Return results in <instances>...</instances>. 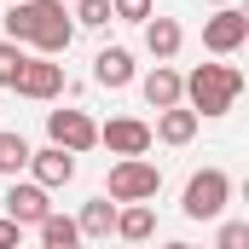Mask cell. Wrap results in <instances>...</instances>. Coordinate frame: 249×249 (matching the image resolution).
Returning <instances> with one entry per match:
<instances>
[{
  "instance_id": "6da1fadb",
  "label": "cell",
  "mask_w": 249,
  "mask_h": 249,
  "mask_svg": "<svg viewBox=\"0 0 249 249\" xmlns=\"http://www.w3.org/2000/svg\"><path fill=\"white\" fill-rule=\"evenodd\" d=\"M6 41L35 47V58H64L70 41H75V18L64 12V0H12Z\"/></svg>"
},
{
  "instance_id": "7a4b0ae2",
  "label": "cell",
  "mask_w": 249,
  "mask_h": 249,
  "mask_svg": "<svg viewBox=\"0 0 249 249\" xmlns=\"http://www.w3.org/2000/svg\"><path fill=\"white\" fill-rule=\"evenodd\" d=\"M238 93H244V70H238V64H197L186 75L180 105L203 122V116H226V110L238 105Z\"/></svg>"
},
{
  "instance_id": "3957f363",
  "label": "cell",
  "mask_w": 249,
  "mask_h": 249,
  "mask_svg": "<svg viewBox=\"0 0 249 249\" xmlns=\"http://www.w3.org/2000/svg\"><path fill=\"white\" fill-rule=\"evenodd\" d=\"M226 203H232V174L226 168H197L186 180V197H180L186 220H220Z\"/></svg>"
},
{
  "instance_id": "277c9868",
  "label": "cell",
  "mask_w": 249,
  "mask_h": 249,
  "mask_svg": "<svg viewBox=\"0 0 249 249\" xmlns=\"http://www.w3.org/2000/svg\"><path fill=\"white\" fill-rule=\"evenodd\" d=\"M157 191H162V168L151 157H122L110 168V180H105V197L110 203H151Z\"/></svg>"
},
{
  "instance_id": "5b68a950",
  "label": "cell",
  "mask_w": 249,
  "mask_h": 249,
  "mask_svg": "<svg viewBox=\"0 0 249 249\" xmlns=\"http://www.w3.org/2000/svg\"><path fill=\"white\" fill-rule=\"evenodd\" d=\"M47 139L58 151H70V157H81V151L99 145V122L87 110H47Z\"/></svg>"
},
{
  "instance_id": "8992f818",
  "label": "cell",
  "mask_w": 249,
  "mask_h": 249,
  "mask_svg": "<svg viewBox=\"0 0 249 249\" xmlns=\"http://www.w3.org/2000/svg\"><path fill=\"white\" fill-rule=\"evenodd\" d=\"M244 41H249V18L238 6H220V12L203 23V53H214V58H232Z\"/></svg>"
},
{
  "instance_id": "52a82bcc",
  "label": "cell",
  "mask_w": 249,
  "mask_h": 249,
  "mask_svg": "<svg viewBox=\"0 0 249 249\" xmlns=\"http://www.w3.org/2000/svg\"><path fill=\"white\" fill-rule=\"evenodd\" d=\"M12 93H18V99H35V105L64 99V64L35 58V53H29V64H23V75H18V87H12Z\"/></svg>"
},
{
  "instance_id": "ba28073f",
  "label": "cell",
  "mask_w": 249,
  "mask_h": 249,
  "mask_svg": "<svg viewBox=\"0 0 249 249\" xmlns=\"http://www.w3.org/2000/svg\"><path fill=\"white\" fill-rule=\"evenodd\" d=\"M47 214H53V191H41L35 180H12V186H6V220H18V226L29 232V226H41Z\"/></svg>"
},
{
  "instance_id": "9c48e42d",
  "label": "cell",
  "mask_w": 249,
  "mask_h": 249,
  "mask_svg": "<svg viewBox=\"0 0 249 249\" xmlns=\"http://www.w3.org/2000/svg\"><path fill=\"white\" fill-rule=\"evenodd\" d=\"M99 145H110V157H145L157 139H151V122H139V116H110L99 127Z\"/></svg>"
},
{
  "instance_id": "30bf717a",
  "label": "cell",
  "mask_w": 249,
  "mask_h": 249,
  "mask_svg": "<svg viewBox=\"0 0 249 249\" xmlns=\"http://www.w3.org/2000/svg\"><path fill=\"white\" fill-rule=\"evenodd\" d=\"M23 174H29L41 191H58V186H70V180H75V157H70V151H58V145L29 151V168H23Z\"/></svg>"
},
{
  "instance_id": "8fae6325",
  "label": "cell",
  "mask_w": 249,
  "mask_h": 249,
  "mask_svg": "<svg viewBox=\"0 0 249 249\" xmlns=\"http://www.w3.org/2000/svg\"><path fill=\"white\" fill-rule=\"evenodd\" d=\"M139 93H145V105H151V110H174V105H180V93H186V75H180L174 64H157V70H145Z\"/></svg>"
},
{
  "instance_id": "7c38bea8",
  "label": "cell",
  "mask_w": 249,
  "mask_h": 249,
  "mask_svg": "<svg viewBox=\"0 0 249 249\" xmlns=\"http://www.w3.org/2000/svg\"><path fill=\"white\" fill-rule=\"evenodd\" d=\"M133 75H139V64H133L127 47H105V53L93 58V81H99V87H110V93L133 87Z\"/></svg>"
},
{
  "instance_id": "4fadbf2b",
  "label": "cell",
  "mask_w": 249,
  "mask_h": 249,
  "mask_svg": "<svg viewBox=\"0 0 249 249\" xmlns=\"http://www.w3.org/2000/svg\"><path fill=\"white\" fill-rule=\"evenodd\" d=\"M139 29H145V53H151L157 64H168L180 47H186V29H180V18H162V12H157V18H145Z\"/></svg>"
},
{
  "instance_id": "5bb4252c",
  "label": "cell",
  "mask_w": 249,
  "mask_h": 249,
  "mask_svg": "<svg viewBox=\"0 0 249 249\" xmlns=\"http://www.w3.org/2000/svg\"><path fill=\"white\" fill-rule=\"evenodd\" d=\"M151 232H157V209L151 203H116V238L127 249H139Z\"/></svg>"
},
{
  "instance_id": "9a60e30c",
  "label": "cell",
  "mask_w": 249,
  "mask_h": 249,
  "mask_svg": "<svg viewBox=\"0 0 249 249\" xmlns=\"http://www.w3.org/2000/svg\"><path fill=\"white\" fill-rule=\"evenodd\" d=\"M75 232H81V238H99V244H110V238H116V203H110V197H93V203H81V214H75Z\"/></svg>"
},
{
  "instance_id": "2e32d148",
  "label": "cell",
  "mask_w": 249,
  "mask_h": 249,
  "mask_svg": "<svg viewBox=\"0 0 249 249\" xmlns=\"http://www.w3.org/2000/svg\"><path fill=\"white\" fill-rule=\"evenodd\" d=\"M151 139H162V145H191V139H197V116H191L186 105H174V110H157Z\"/></svg>"
},
{
  "instance_id": "e0dca14e",
  "label": "cell",
  "mask_w": 249,
  "mask_h": 249,
  "mask_svg": "<svg viewBox=\"0 0 249 249\" xmlns=\"http://www.w3.org/2000/svg\"><path fill=\"white\" fill-rule=\"evenodd\" d=\"M23 168H29V139L6 127V133H0V180H18Z\"/></svg>"
},
{
  "instance_id": "ac0fdd59",
  "label": "cell",
  "mask_w": 249,
  "mask_h": 249,
  "mask_svg": "<svg viewBox=\"0 0 249 249\" xmlns=\"http://www.w3.org/2000/svg\"><path fill=\"white\" fill-rule=\"evenodd\" d=\"M35 232H41V244H81L75 220H70V214H58V209H53V214H47V220H41Z\"/></svg>"
},
{
  "instance_id": "d6986e66",
  "label": "cell",
  "mask_w": 249,
  "mask_h": 249,
  "mask_svg": "<svg viewBox=\"0 0 249 249\" xmlns=\"http://www.w3.org/2000/svg\"><path fill=\"white\" fill-rule=\"evenodd\" d=\"M75 29H105V23H116L110 18V0H75Z\"/></svg>"
},
{
  "instance_id": "ffe728a7",
  "label": "cell",
  "mask_w": 249,
  "mask_h": 249,
  "mask_svg": "<svg viewBox=\"0 0 249 249\" xmlns=\"http://www.w3.org/2000/svg\"><path fill=\"white\" fill-rule=\"evenodd\" d=\"M23 64H29V53H23L18 41H0V87H18Z\"/></svg>"
},
{
  "instance_id": "44dd1931",
  "label": "cell",
  "mask_w": 249,
  "mask_h": 249,
  "mask_svg": "<svg viewBox=\"0 0 249 249\" xmlns=\"http://www.w3.org/2000/svg\"><path fill=\"white\" fill-rule=\"evenodd\" d=\"M214 249H249V220H220Z\"/></svg>"
},
{
  "instance_id": "7402d4cb",
  "label": "cell",
  "mask_w": 249,
  "mask_h": 249,
  "mask_svg": "<svg viewBox=\"0 0 249 249\" xmlns=\"http://www.w3.org/2000/svg\"><path fill=\"white\" fill-rule=\"evenodd\" d=\"M110 18L116 23H145L151 18V0H110Z\"/></svg>"
},
{
  "instance_id": "603a6c76",
  "label": "cell",
  "mask_w": 249,
  "mask_h": 249,
  "mask_svg": "<svg viewBox=\"0 0 249 249\" xmlns=\"http://www.w3.org/2000/svg\"><path fill=\"white\" fill-rule=\"evenodd\" d=\"M0 249H23V226L0 214Z\"/></svg>"
},
{
  "instance_id": "cb8c5ba5",
  "label": "cell",
  "mask_w": 249,
  "mask_h": 249,
  "mask_svg": "<svg viewBox=\"0 0 249 249\" xmlns=\"http://www.w3.org/2000/svg\"><path fill=\"white\" fill-rule=\"evenodd\" d=\"M41 249H81V244H41Z\"/></svg>"
},
{
  "instance_id": "d4e9b609",
  "label": "cell",
  "mask_w": 249,
  "mask_h": 249,
  "mask_svg": "<svg viewBox=\"0 0 249 249\" xmlns=\"http://www.w3.org/2000/svg\"><path fill=\"white\" fill-rule=\"evenodd\" d=\"M162 249H191V244H180V238H174V244H162Z\"/></svg>"
},
{
  "instance_id": "484cf974",
  "label": "cell",
  "mask_w": 249,
  "mask_h": 249,
  "mask_svg": "<svg viewBox=\"0 0 249 249\" xmlns=\"http://www.w3.org/2000/svg\"><path fill=\"white\" fill-rule=\"evenodd\" d=\"M209 6H232V0H209Z\"/></svg>"
},
{
  "instance_id": "4316f807",
  "label": "cell",
  "mask_w": 249,
  "mask_h": 249,
  "mask_svg": "<svg viewBox=\"0 0 249 249\" xmlns=\"http://www.w3.org/2000/svg\"><path fill=\"white\" fill-rule=\"evenodd\" d=\"M116 249H127V244H116Z\"/></svg>"
},
{
  "instance_id": "83f0119b",
  "label": "cell",
  "mask_w": 249,
  "mask_h": 249,
  "mask_svg": "<svg viewBox=\"0 0 249 249\" xmlns=\"http://www.w3.org/2000/svg\"><path fill=\"white\" fill-rule=\"evenodd\" d=\"M191 249H197V244H191Z\"/></svg>"
}]
</instances>
